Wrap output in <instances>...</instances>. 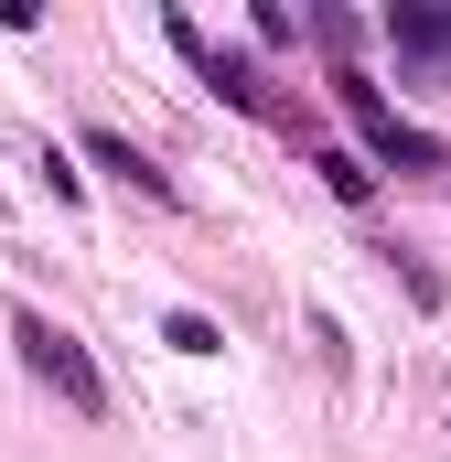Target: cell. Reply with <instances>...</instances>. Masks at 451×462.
I'll return each mask as SVG.
<instances>
[{"instance_id": "1", "label": "cell", "mask_w": 451, "mask_h": 462, "mask_svg": "<svg viewBox=\"0 0 451 462\" xmlns=\"http://www.w3.org/2000/svg\"><path fill=\"white\" fill-rule=\"evenodd\" d=\"M11 345H22V365H32V376H43L76 420H108V376L87 365V345H76L54 312H11Z\"/></svg>"}, {"instance_id": "2", "label": "cell", "mask_w": 451, "mask_h": 462, "mask_svg": "<svg viewBox=\"0 0 451 462\" xmlns=\"http://www.w3.org/2000/svg\"><path fill=\"white\" fill-rule=\"evenodd\" d=\"M334 97H344V118L365 129V151H376V162H398V172H441V140H430V129H409V118L387 108V97H376L354 65L334 76Z\"/></svg>"}, {"instance_id": "3", "label": "cell", "mask_w": 451, "mask_h": 462, "mask_svg": "<svg viewBox=\"0 0 451 462\" xmlns=\"http://www.w3.org/2000/svg\"><path fill=\"white\" fill-rule=\"evenodd\" d=\"M387 43H398V54H430V65H451V11H430V0L387 11Z\"/></svg>"}, {"instance_id": "4", "label": "cell", "mask_w": 451, "mask_h": 462, "mask_svg": "<svg viewBox=\"0 0 451 462\" xmlns=\"http://www.w3.org/2000/svg\"><path fill=\"white\" fill-rule=\"evenodd\" d=\"M87 162H97V172H118L129 194H151V205H172V183H161V172H151V162H140V151H129L118 129H97V140H87Z\"/></svg>"}, {"instance_id": "5", "label": "cell", "mask_w": 451, "mask_h": 462, "mask_svg": "<svg viewBox=\"0 0 451 462\" xmlns=\"http://www.w3.org/2000/svg\"><path fill=\"white\" fill-rule=\"evenodd\" d=\"M161 345H172V355H216L226 334L205 323V312H161Z\"/></svg>"}, {"instance_id": "6", "label": "cell", "mask_w": 451, "mask_h": 462, "mask_svg": "<svg viewBox=\"0 0 451 462\" xmlns=\"http://www.w3.org/2000/svg\"><path fill=\"white\" fill-rule=\"evenodd\" d=\"M312 172H323V183H334L344 205H354V194H365V183H376V172H365V162H344V151H323V162H312Z\"/></svg>"}, {"instance_id": "7", "label": "cell", "mask_w": 451, "mask_h": 462, "mask_svg": "<svg viewBox=\"0 0 451 462\" xmlns=\"http://www.w3.org/2000/svg\"><path fill=\"white\" fill-rule=\"evenodd\" d=\"M398 269H409V301H419V312H441V269H430V258H409V247H398Z\"/></svg>"}]
</instances>
